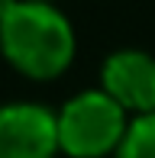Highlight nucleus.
<instances>
[{
  "instance_id": "f257e3e1",
  "label": "nucleus",
  "mask_w": 155,
  "mask_h": 158,
  "mask_svg": "<svg viewBox=\"0 0 155 158\" xmlns=\"http://www.w3.org/2000/svg\"><path fill=\"white\" fill-rule=\"evenodd\" d=\"M74 48L78 39L71 19L55 3L19 0L0 19V55L29 81H52L65 74L74 61Z\"/></svg>"
},
{
  "instance_id": "f03ea898",
  "label": "nucleus",
  "mask_w": 155,
  "mask_h": 158,
  "mask_svg": "<svg viewBox=\"0 0 155 158\" xmlns=\"http://www.w3.org/2000/svg\"><path fill=\"white\" fill-rule=\"evenodd\" d=\"M58 152L68 158H107L116 155L129 126V113L107 90L90 87L68 97L55 110Z\"/></svg>"
},
{
  "instance_id": "7ed1b4c3",
  "label": "nucleus",
  "mask_w": 155,
  "mask_h": 158,
  "mask_svg": "<svg viewBox=\"0 0 155 158\" xmlns=\"http://www.w3.org/2000/svg\"><path fill=\"white\" fill-rule=\"evenodd\" d=\"M58 126L55 110L32 100L0 106V158H55Z\"/></svg>"
},
{
  "instance_id": "20e7f679",
  "label": "nucleus",
  "mask_w": 155,
  "mask_h": 158,
  "mask_svg": "<svg viewBox=\"0 0 155 158\" xmlns=\"http://www.w3.org/2000/svg\"><path fill=\"white\" fill-rule=\"evenodd\" d=\"M100 90L132 116L155 113V55L142 48H116L100 64Z\"/></svg>"
},
{
  "instance_id": "39448f33",
  "label": "nucleus",
  "mask_w": 155,
  "mask_h": 158,
  "mask_svg": "<svg viewBox=\"0 0 155 158\" xmlns=\"http://www.w3.org/2000/svg\"><path fill=\"white\" fill-rule=\"evenodd\" d=\"M113 158H155V113L132 116Z\"/></svg>"
},
{
  "instance_id": "423d86ee",
  "label": "nucleus",
  "mask_w": 155,
  "mask_h": 158,
  "mask_svg": "<svg viewBox=\"0 0 155 158\" xmlns=\"http://www.w3.org/2000/svg\"><path fill=\"white\" fill-rule=\"evenodd\" d=\"M16 3H19V0H0V19H3L6 13H10L13 6H16Z\"/></svg>"
},
{
  "instance_id": "0eeeda50",
  "label": "nucleus",
  "mask_w": 155,
  "mask_h": 158,
  "mask_svg": "<svg viewBox=\"0 0 155 158\" xmlns=\"http://www.w3.org/2000/svg\"><path fill=\"white\" fill-rule=\"evenodd\" d=\"M42 3H55V0H42Z\"/></svg>"
}]
</instances>
